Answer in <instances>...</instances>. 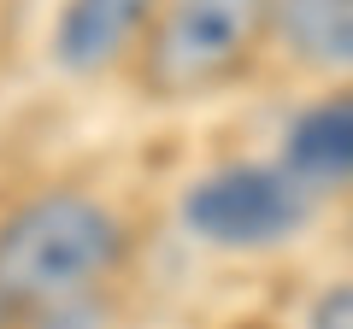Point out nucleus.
<instances>
[{
	"instance_id": "f257e3e1",
	"label": "nucleus",
	"mask_w": 353,
	"mask_h": 329,
	"mask_svg": "<svg viewBox=\"0 0 353 329\" xmlns=\"http://www.w3.org/2000/svg\"><path fill=\"white\" fill-rule=\"evenodd\" d=\"M124 259V224L94 194L41 189L0 217V300L12 312L88 306Z\"/></svg>"
},
{
	"instance_id": "f03ea898",
	"label": "nucleus",
	"mask_w": 353,
	"mask_h": 329,
	"mask_svg": "<svg viewBox=\"0 0 353 329\" xmlns=\"http://www.w3.org/2000/svg\"><path fill=\"white\" fill-rule=\"evenodd\" d=\"M271 30V0H165L141 41V83L159 100H194L248 65Z\"/></svg>"
},
{
	"instance_id": "7ed1b4c3",
	"label": "nucleus",
	"mask_w": 353,
	"mask_h": 329,
	"mask_svg": "<svg viewBox=\"0 0 353 329\" xmlns=\"http://www.w3.org/2000/svg\"><path fill=\"white\" fill-rule=\"evenodd\" d=\"M312 194L289 164H224L183 194V224L218 253H265L312 224Z\"/></svg>"
},
{
	"instance_id": "20e7f679",
	"label": "nucleus",
	"mask_w": 353,
	"mask_h": 329,
	"mask_svg": "<svg viewBox=\"0 0 353 329\" xmlns=\"http://www.w3.org/2000/svg\"><path fill=\"white\" fill-rule=\"evenodd\" d=\"M165 0H65L53 18V65L71 76H101L148 41Z\"/></svg>"
},
{
	"instance_id": "39448f33",
	"label": "nucleus",
	"mask_w": 353,
	"mask_h": 329,
	"mask_svg": "<svg viewBox=\"0 0 353 329\" xmlns=\"http://www.w3.org/2000/svg\"><path fill=\"white\" fill-rule=\"evenodd\" d=\"M283 164L306 189H336L353 182V94L318 100L294 118L289 141H283Z\"/></svg>"
},
{
	"instance_id": "423d86ee",
	"label": "nucleus",
	"mask_w": 353,
	"mask_h": 329,
	"mask_svg": "<svg viewBox=\"0 0 353 329\" xmlns=\"http://www.w3.org/2000/svg\"><path fill=\"white\" fill-rule=\"evenodd\" d=\"M271 30L301 65L353 76V0H271Z\"/></svg>"
},
{
	"instance_id": "0eeeda50",
	"label": "nucleus",
	"mask_w": 353,
	"mask_h": 329,
	"mask_svg": "<svg viewBox=\"0 0 353 329\" xmlns=\"http://www.w3.org/2000/svg\"><path fill=\"white\" fill-rule=\"evenodd\" d=\"M306 329H353V282L318 294L312 312H306Z\"/></svg>"
},
{
	"instance_id": "6e6552de",
	"label": "nucleus",
	"mask_w": 353,
	"mask_h": 329,
	"mask_svg": "<svg viewBox=\"0 0 353 329\" xmlns=\"http://www.w3.org/2000/svg\"><path fill=\"white\" fill-rule=\"evenodd\" d=\"M6 317H12V306H6V300H0V329H6Z\"/></svg>"
}]
</instances>
